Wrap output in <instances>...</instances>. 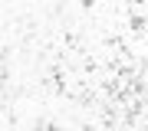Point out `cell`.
Masks as SVG:
<instances>
[{"mask_svg": "<svg viewBox=\"0 0 148 131\" xmlns=\"http://www.w3.org/2000/svg\"><path fill=\"white\" fill-rule=\"evenodd\" d=\"M79 3H82V7H86V10H89V7H92V3H95V0H79Z\"/></svg>", "mask_w": 148, "mask_h": 131, "instance_id": "obj_1", "label": "cell"}]
</instances>
